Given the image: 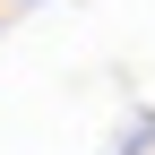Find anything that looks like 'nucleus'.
Instances as JSON below:
<instances>
[{
  "mask_svg": "<svg viewBox=\"0 0 155 155\" xmlns=\"http://www.w3.org/2000/svg\"><path fill=\"white\" fill-rule=\"evenodd\" d=\"M17 9H35V0H17Z\"/></svg>",
  "mask_w": 155,
  "mask_h": 155,
  "instance_id": "obj_1",
  "label": "nucleus"
}]
</instances>
